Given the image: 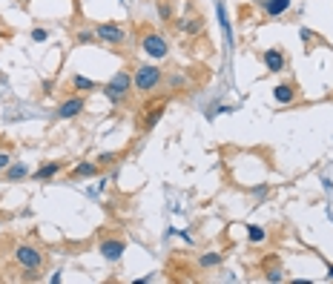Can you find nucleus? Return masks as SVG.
<instances>
[{
	"instance_id": "obj_1",
	"label": "nucleus",
	"mask_w": 333,
	"mask_h": 284,
	"mask_svg": "<svg viewBox=\"0 0 333 284\" xmlns=\"http://www.w3.org/2000/svg\"><path fill=\"white\" fill-rule=\"evenodd\" d=\"M164 80V72H161L158 66H150V63H141L132 72V89L141 95H150L152 89H158V83Z\"/></svg>"
},
{
	"instance_id": "obj_2",
	"label": "nucleus",
	"mask_w": 333,
	"mask_h": 284,
	"mask_svg": "<svg viewBox=\"0 0 333 284\" xmlns=\"http://www.w3.org/2000/svg\"><path fill=\"white\" fill-rule=\"evenodd\" d=\"M130 92H132V75L130 72H115L107 83H103V95H107V101H112V103H123L130 98Z\"/></svg>"
},
{
	"instance_id": "obj_3",
	"label": "nucleus",
	"mask_w": 333,
	"mask_h": 284,
	"mask_svg": "<svg viewBox=\"0 0 333 284\" xmlns=\"http://www.w3.org/2000/svg\"><path fill=\"white\" fill-rule=\"evenodd\" d=\"M15 261L20 264L26 273H37L44 267V253L35 247V244H17L15 247Z\"/></svg>"
},
{
	"instance_id": "obj_4",
	"label": "nucleus",
	"mask_w": 333,
	"mask_h": 284,
	"mask_svg": "<svg viewBox=\"0 0 333 284\" xmlns=\"http://www.w3.org/2000/svg\"><path fill=\"white\" fill-rule=\"evenodd\" d=\"M141 49L155 60L170 55V43H167V37L158 35V32H144V35H141Z\"/></svg>"
},
{
	"instance_id": "obj_5",
	"label": "nucleus",
	"mask_w": 333,
	"mask_h": 284,
	"mask_svg": "<svg viewBox=\"0 0 333 284\" xmlns=\"http://www.w3.org/2000/svg\"><path fill=\"white\" fill-rule=\"evenodd\" d=\"M95 37L103 40L107 46H121L123 40H127V32H123V26H118V23H101V26H95Z\"/></svg>"
},
{
	"instance_id": "obj_6",
	"label": "nucleus",
	"mask_w": 333,
	"mask_h": 284,
	"mask_svg": "<svg viewBox=\"0 0 333 284\" xmlns=\"http://www.w3.org/2000/svg\"><path fill=\"white\" fill-rule=\"evenodd\" d=\"M123 250H127V244H123L121 238H103L101 244H98V253H101L107 261H121Z\"/></svg>"
},
{
	"instance_id": "obj_7",
	"label": "nucleus",
	"mask_w": 333,
	"mask_h": 284,
	"mask_svg": "<svg viewBox=\"0 0 333 284\" xmlns=\"http://www.w3.org/2000/svg\"><path fill=\"white\" fill-rule=\"evenodd\" d=\"M164 112H167V103H164V101H158L155 106H150V110H147V118L141 115V121H138V129H141V132H150L152 126H155L161 118H164Z\"/></svg>"
},
{
	"instance_id": "obj_8",
	"label": "nucleus",
	"mask_w": 333,
	"mask_h": 284,
	"mask_svg": "<svg viewBox=\"0 0 333 284\" xmlns=\"http://www.w3.org/2000/svg\"><path fill=\"white\" fill-rule=\"evenodd\" d=\"M80 112H84V98H80V95L66 98V101L58 106V118H64V121H72V118H78Z\"/></svg>"
},
{
	"instance_id": "obj_9",
	"label": "nucleus",
	"mask_w": 333,
	"mask_h": 284,
	"mask_svg": "<svg viewBox=\"0 0 333 284\" xmlns=\"http://www.w3.org/2000/svg\"><path fill=\"white\" fill-rule=\"evenodd\" d=\"M264 66H267V72H282L287 66V55L282 49H267L264 52Z\"/></svg>"
},
{
	"instance_id": "obj_10",
	"label": "nucleus",
	"mask_w": 333,
	"mask_h": 284,
	"mask_svg": "<svg viewBox=\"0 0 333 284\" xmlns=\"http://www.w3.org/2000/svg\"><path fill=\"white\" fill-rule=\"evenodd\" d=\"M60 169H64V164H60V161H46V164H40V169H35V172H32V181H49V178H55Z\"/></svg>"
},
{
	"instance_id": "obj_11",
	"label": "nucleus",
	"mask_w": 333,
	"mask_h": 284,
	"mask_svg": "<svg viewBox=\"0 0 333 284\" xmlns=\"http://www.w3.org/2000/svg\"><path fill=\"white\" fill-rule=\"evenodd\" d=\"M216 12H218V23H221V32H224L227 49H233V43H236V37H233V26H230V17H227V9H224V3H221V0H218Z\"/></svg>"
},
{
	"instance_id": "obj_12",
	"label": "nucleus",
	"mask_w": 333,
	"mask_h": 284,
	"mask_svg": "<svg viewBox=\"0 0 333 284\" xmlns=\"http://www.w3.org/2000/svg\"><path fill=\"white\" fill-rule=\"evenodd\" d=\"M273 98L279 103H293V101H296V86H293V83H276V86H273Z\"/></svg>"
},
{
	"instance_id": "obj_13",
	"label": "nucleus",
	"mask_w": 333,
	"mask_h": 284,
	"mask_svg": "<svg viewBox=\"0 0 333 284\" xmlns=\"http://www.w3.org/2000/svg\"><path fill=\"white\" fill-rule=\"evenodd\" d=\"M261 3H264L267 17H282L284 12L290 9V3H293V0H261Z\"/></svg>"
},
{
	"instance_id": "obj_14",
	"label": "nucleus",
	"mask_w": 333,
	"mask_h": 284,
	"mask_svg": "<svg viewBox=\"0 0 333 284\" xmlns=\"http://www.w3.org/2000/svg\"><path fill=\"white\" fill-rule=\"evenodd\" d=\"M3 175H6V181H23V178L29 175V167H26V164H9V167L3 169Z\"/></svg>"
},
{
	"instance_id": "obj_15",
	"label": "nucleus",
	"mask_w": 333,
	"mask_h": 284,
	"mask_svg": "<svg viewBox=\"0 0 333 284\" xmlns=\"http://www.w3.org/2000/svg\"><path fill=\"white\" fill-rule=\"evenodd\" d=\"M92 175H98V164L84 161V164H78V167L72 169V181H75V178H92Z\"/></svg>"
},
{
	"instance_id": "obj_16",
	"label": "nucleus",
	"mask_w": 333,
	"mask_h": 284,
	"mask_svg": "<svg viewBox=\"0 0 333 284\" xmlns=\"http://www.w3.org/2000/svg\"><path fill=\"white\" fill-rule=\"evenodd\" d=\"M247 238L253 241V244H264L267 241V230L259 224H247Z\"/></svg>"
},
{
	"instance_id": "obj_17",
	"label": "nucleus",
	"mask_w": 333,
	"mask_h": 284,
	"mask_svg": "<svg viewBox=\"0 0 333 284\" xmlns=\"http://www.w3.org/2000/svg\"><path fill=\"white\" fill-rule=\"evenodd\" d=\"M72 89H78V92H92V89H98L95 86V80H89V78H84V75H72Z\"/></svg>"
},
{
	"instance_id": "obj_18",
	"label": "nucleus",
	"mask_w": 333,
	"mask_h": 284,
	"mask_svg": "<svg viewBox=\"0 0 333 284\" xmlns=\"http://www.w3.org/2000/svg\"><path fill=\"white\" fill-rule=\"evenodd\" d=\"M264 278H267L270 284L276 281H284V267H279L276 261H267V273H264Z\"/></svg>"
},
{
	"instance_id": "obj_19",
	"label": "nucleus",
	"mask_w": 333,
	"mask_h": 284,
	"mask_svg": "<svg viewBox=\"0 0 333 284\" xmlns=\"http://www.w3.org/2000/svg\"><path fill=\"white\" fill-rule=\"evenodd\" d=\"M198 264H201V270H213L221 264V253H204L201 258H198Z\"/></svg>"
},
{
	"instance_id": "obj_20",
	"label": "nucleus",
	"mask_w": 333,
	"mask_h": 284,
	"mask_svg": "<svg viewBox=\"0 0 333 284\" xmlns=\"http://www.w3.org/2000/svg\"><path fill=\"white\" fill-rule=\"evenodd\" d=\"M181 29L190 32V35H198V32H201V17H184Z\"/></svg>"
},
{
	"instance_id": "obj_21",
	"label": "nucleus",
	"mask_w": 333,
	"mask_h": 284,
	"mask_svg": "<svg viewBox=\"0 0 333 284\" xmlns=\"http://www.w3.org/2000/svg\"><path fill=\"white\" fill-rule=\"evenodd\" d=\"M98 37H95V32H89V29H84V32H78L75 35V43H80V46H87V43H95Z\"/></svg>"
},
{
	"instance_id": "obj_22",
	"label": "nucleus",
	"mask_w": 333,
	"mask_h": 284,
	"mask_svg": "<svg viewBox=\"0 0 333 284\" xmlns=\"http://www.w3.org/2000/svg\"><path fill=\"white\" fill-rule=\"evenodd\" d=\"M32 40H35V43H44V40H49V32H46V29H35V32H32Z\"/></svg>"
},
{
	"instance_id": "obj_23",
	"label": "nucleus",
	"mask_w": 333,
	"mask_h": 284,
	"mask_svg": "<svg viewBox=\"0 0 333 284\" xmlns=\"http://www.w3.org/2000/svg\"><path fill=\"white\" fill-rule=\"evenodd\" d=\"M299 37H302V43H313V40H316V35H313L310 29H304V26L299 29Z\"/></svg>"
},
{
	"instance_id": "obj_24",
	"label": "nucleus",
	"mask_w": 333,
	"mask_h": 284,
	"mask_svg": "<svg viewBox=\"0 0 333 284\" xmlns=\"http://www.w3.org/2000/svg\"><path fill=\"white\" fill-rule=\"evenodd\" d=\"M9 164H12V155H9V152H0V172H3Z\"/></svg>"
},
{
	"instance_id": "obj_25",
	"label": "nucleus",
	"mask_w": 333,
	"mask_h": 284,
	"mask_svg": "<svg viewBox=\"0 0 333 284\" xmlns=\"http://www.w3.org/2000/svg\"><path fill=\"white\" fill-rule=\"evenodd\" d=\"M118 155H112V152H103V155H98V164H112Z\"/></svg>"
},
{
	"instance_id": "obj_26",
	"label": "nucleus",
	"mask_w": 333,
	"mask_h": 284,
	"mask_svg": "<svg viewBox=\"0 0 333 284\" xmlns=\"http://www.w3.org/2000/svg\"><path fill=\"white\" fill-rule=\"evenodd\" d=\"M264 192H267V187H264V184H261V187H256V189H253V195H259V198L264 195Z\"/></svg>"
},
{
	"instance_id": "obj_27",
	"label": "nucleus",
	"mask_w": 333,
	"mask_h": 284,
	"mask_svg": "<svg viewBox=\"0 0 333 284\" xmlns=\"http://www.w3.org/2000/svg\"><path fill=\"white\" fill-rule=\"evenodd\" d=\"M327 276H330V278H333V264H330V267H327Z\"/></svg>"
},
{
	"instance_id": "obj_28",
	"label": "nucleus",
	"mask_w": 333,
	"mask_h": 284,
	"mask_svg": "<svg viewBox=\"0 0 333 284\" xmlns=\"http://www.w3.org/2000/svg\"><path fill=\"white\" fill-rule=\"evenodd\" d=\"M23 3H26V0H23Z\"/></svg>"
}]
</instances>
